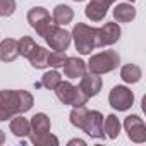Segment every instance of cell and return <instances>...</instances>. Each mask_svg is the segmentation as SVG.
I'll list each match as a JSON object with an SVG mask.
<instances>
[{
    "label": "cell",
    "mask_w": 146,
    "mask_h": 146,
    "mask_svg": "<svg viewBox=\"0 0 146 146\" xmlns=\"http://www.w3.org/2000/svg\"><path fill=\"white\" fill-rule=\"evenodd\" d=\"M33 95L26 90H2L0 91V122L29 112L33 108Z\"/></svg>",
    "instance_id": "1"
},
{
    "label": "cell",
    "mask_w": 146,
    "mask_h": 146,
    "mask_svg": "<svg viewBox=\"0 0 146 146\" xmlns=\"http://www.w3.org/2000/svg\"><path fill=\"white\" fill-rule=\"evenodd\" d=\"M96 35H98V28H91L84 23H78L70 33V36L74 38L76 50L81 55H91V52L98 48Z\"/></svg>",
    "instance_id": "2"
},
{
    "label": "cell",
    "mask_w": 146,
    "mask_h": 146,
    "mask_svg": "<svg viewBox=\"0 0 146 146\" xmlns=\"http://www.w3.org/2000/svg\"><path fill=\"white\" fill-rule=\"evenodd\" d=\"M120 64V55L115 52V50H105V52H100L96 55H91L90 62L86 64V69L93 74H107V72H112L119 67Z\"/></svg>",
    "instance_id": "3"
},
{
    "label": "cell",
    "mask_w": 146,
    "mask_h": 146,
    "mask_svg": "<svg viewBox=\"0 0 146 146\" xmlns=\"http://www.w3.org/2000/svg\"><path fill=\"white\" fill-rule=\"evenodd\" d=\"M57 98L64 103V105H70V107H81L88 103V96L79 90V86H74L69 81H60L57 84V88L53 90Z\"/></svg>",
    "instance_id": "4"
},
{
    "label": "cell",
    "mask_w": 146,
    "mask_h": 146,
    "mask_svg": "<svg viewBox=\"0 0 146 146\" xmlns=\"http://www.w3.org/2000/svg\"><path fill=\"white\" fill-rule=\"evenodd\" d=\"M28 23L36 31V35L41 36V38H45V35L53 26V21L50 17V12L45 7H33V9H29L28 11Z\"/></svg>",
    "instance_id": "5"
},
{
    "label": "cell",
    "mask_w": 146,
    "mask_h": 146,
    "mask_svg": "<svg viewBox=\"0 0 146 146\" xmlns=\"http://www.w3.org/2000/svg\"><path fill=\"white\" fill-rule=\"evenodd\" d=\"M108 103L115 110L125 112L134 103V93L127 86H113L112 91H110V95H108Z\"/></svg>",
    "instance_id": "6"
},
{
    "label": "cell",
    "mask_w": 146,
    "mask_h": 146,
    "mask_svg": "<svg viewBox=\"0 0 146 146\" xmlns=\"http://www.w3.org/2000/svg\"><path fill=\"white\" fill-rule=\"evenodd\" d=\"M81 131H84L90 137L103 139L105 132H103V115H102V112H98V110H88V113H86V117L83 120Z\"/></svg>",
    "instance_id": "7"
},
{
    "label": "cell",
    "mask_w": 146,
    "mask_h": 146,
    "mask_svg": "<svg viewBox=\"0 0 146 146\" xmlns=\"http://www.w3.org/2000/svg\"><path fill=\"white\" fill-rule=\"evenodd\" d=\"M70 40H72L70 33L62 29L60 26H55V24L45 35V41L48 43V46L52 50H58V52H65L69 48V45H70Z\"/></svg>",
    "instance_id": "8"
},
{
    "label": "cell",
    "mask_w": 146,
    "mask_h": 146,
    "mask_svg": "<svg viewBox=\"0 0 146 146\" xmlns=\"http://www.w3.org/2000/svg\"><path fill=\"white\" fill-rule=\"evenodd\" d=\"M124 129L127 132V137L134 143H144L146 141V125L139 115H129L124 120Z\"/></svg>",
    "instance_id": "9"
},
{
    "label": "cell",
    "mask_w": 146,
    "mask_h": 146,
    "mask_svg": "<svg viewBox=\"0 0 146 146\" xmlns=\"http://www.w3.org/2000/svg\"><path fill=\"white\" fill-rule=\"evenodd\" d=\"M120 26L117 23H105L102 28H98V35H96V43L98 48L102 46H110L113 43H117L120 40Z\"/></svg>",
    "instance_id": "10"
},
{
    "label": "cell",
    "mask_w": 146,
    "mask_h": 146,
    "mask_svg": "<svg viewBox=\"0 0 146 146\" xmlns=\"http://www.w3.org/2000/svg\"><path fill=\"white\" fill-rule=\"evenodd\" d=\"M102 78L98 74H93V72H84V74L81 76V83H79V90L88 96H96L100 91H102Z\"/></svg>",
    "instance_id": "11"
},
{
    "label": "cell",
    "mask_w": 146,
    "mask_h": 146,
    "mask_svg": "<svg viewBox=\"0 0 146 146\" xmlns=\"http://www.w3.org/2000/svg\"><path fill=\"white\" fill-rule=\"evenodd\" d=\"M62 69H64V76L65 78L78 79V78H81L86 72V62H83L78 57H67L64 65H62Z\"/></svg>",
    "instance_id": "12"
},
{
    "label": "cell",
    "mask_w": 146,
    "mask_h": 146,
    "mask_svg": "<svg viewBox=\"0 0 146 146\" xmlns=\"http://www.w3.org/2000/svg\"><path fill=\"white\" fill-rule=\"evenodd\" d=\"M19 55L17 50V40L14 38H5L0 41V60L2 62H14Z\"/></svg>",
    "instance_id": "13"
},
{
    "label": "cell",
    "mask_w": 146,
    "mask_h": 146,
    "mask_svg": "<svg viewBox=\"0 0 146 146\" xmlns=\"http://www.w3.org/2000/svg\"><path fill=\"white\" fill-rule=\"evenodd\" d=\"M74 19V11H72L69 5L65 4H58L55 9H53V14H52V21L55 26H65L69 23H72Z\"/></svg>",
    "instance_id": "14"
},
{
    "label": "cell",
    "mask_w": 146,
    "mask_h": 146,
    "mask_svg": "<svg viewBox=\"0 0 146 146\" xmlns=\"http://www.w3.org/2000/svg\"><path fill=\"white\" fill-rule=\"evenodd\" d=\"M120 78H122L124 83L134 84V83H139V81H141L143 70H141V67L136 65V64H125V65H122V69H120Z\"/></svg>",
    "instance_id": "15"
},
{
    "label": "cell",
    "mask_w": 146,
    "mask_h": 146,
    "mask_svg": "<svg viewBox=\"0 0 146 146\" xmlns=\"http://www.w3.org/2000/svg\"><path fill=\"white\" fill-rule=\"evenodd\" d=\"M136 17V9L124 2V4H117L115 9H113V19L115 23H131L132 19Z\"/></svg>",
    "instance_id": "16"
},
{
    "label": "cell",
    "mask_w": 146,
    "mask_h": 146,
    "mask_svg": "<svg viewBox=\"0 0 146 146\" xmlns=\"http://www.w3.org/2000/svg\"><path fill=\"white\" fill-rule=\"evenodd\" d=\"M11 132H12L14 136H17V137H26V136H29V132H31V124H29V120L24 119L23 113H19L17 117H12V120H11Z\"/></svg>",
    "instance_id": "17"
},
{
    "label": "cell",
    "mask_w": 146,
    "mask_h": 146,
    "mask_svg": "<svg viewBox=\"0 0 146 146\" xmlns=\"http://www.w3.org/2000/svg\"><path fill=\"white\" fill-rule=\"evenodd\" d=\"M107 12H108V7H107V5H102V4H98V2H93V0H90V4H88L86 9H84L86 17H88L90 21H93V23L103 21L105 16H107Z\"/></svg>",
    "instance_id": "18"
},
{
    "label": "cell",
    "mask_w": 146,
    "mask_h": 146,
    "mask_svg": "<svg viewBox=\"0 0 146 146\" xmlns=\"http://www.w3.org/2000/svg\"><path fill=\"white\" fill-rule=\"evenodd\" d=\"M28 60L31 62V65L35 69H46L48 67V50L40 46V45H36V48L28 57Z\"/></svg>",
    "instance_id": "19"
},
{
    "label": "cell",
    "mask_w": 146,
    "mask_h": 146,
    "mask_svg": "<svg viewBox=\"0 0 146 146\" xmlns=\"http://www.w3.org/2000/svg\"><path fill=\"white\" fill-rule=\"evenodd\" d=\"M31 124V132L35 134H40V132H48L50 127H52V122H50V117L46 113H35L29 120Z\"/></svg>",
    "instance_id": "20"
},
{
    "label": "cell",
    "mask_w": 146,
    "mask_h": 146,
    "mask_svg": "<svg viewBox=\"0 0 146 146\" xmlns=\"http://www.w3.org/2000/svg\"><path fill=\"white\" fill-rule=\"evenodd\" d=\"M120 127H122V124H120V120L117 119V115L110 113V115L103 117V132H105L107 137L115 139V137L119 136V132H120Z\"/></svg>",
    "instance_id": "21"
},
{
    "label": "cell",
    "mask_w": 146,
    "mask_h": 146,
    "mask_svg": "<svg viewBox=\"0 0 146 146\" xmlns=\"http://www.w3.org/2000/svg\"><path fill=\"white\" fill-rule=\"evenodd\" d=\"M29 139L35 146H58V137L50 134V131L48 132H40V134L29 132Z\"/></svg>",
    "instance_id": "22"
},
{
    "label": "cell",
    "mask_w": 146,
    "mask_h": 146,
    "mask_svg": "<svg viewBox=\"0 0 146 146\" xmlns=\"http://www.w3.org/2000/svg\"><path fill=\"white\" fill-rule=\"evenodd\" d=\"M60 81H62V76L58 74V72H57V70H50V72H45V74L41 76V81H40V83H36L35 86H36V88L43 86V88H46V90H52V91H53Z\"/></svg>",
    "instance_id": "23"
},
{
    "label": "cell",
    "mask_w": 146,
    "mask_h": 146,
    "mask_svg": "<svg viewBox=\"0 0 146 146\" xmlns=\"http://www.w3.org/2000/svg\"><path fill=\"white\" fill-rule=\"evenodd\" d=\"M36 48V41L31 38V36H23L21 40H17V50H19V55L23 57H29L33 53V50Z\"/></svg>",
    "instance_id": "24"
},
{
    "label": "cell",
    "mask_w": 146,
    "mask_h": 146,
    "mask_svg": "<svg viewBox=\"0 0 146 146\" xmlns=\"http://www.w3.org/2000/svg\"><path fill=\"white\" fill-rule=\"evenodd\" d=\"M67 55L65 52H58V50H53V52H48V65L53 67V69H58L64 65Z\"/></svg>",
    "instance_id": "25"
},
{
    "label": "cell",
    "mask_w": 146,
    "mask_h": 146,
    "mask_svg": "<svg viewBox=\"0 0 146 146\" xmlns=\"http://www.w3.org/2000/svg\"><path fill=\"white\" fill-rule=\"evenodd\" d=\"M16 12V0H0V16L9 17Z\"/></svg>",
    "instance_id": "26"
},
{
    "label": "cell",
    "mask_w": 146,
    "mask_h": 146,
    "mask_svg": "<svg viewBox=\"0 0 146 146\" xmlns=\"http://www.w3.org/2000/svg\"><path fill=\"white\" fill-rule=\"evenodd\" d=\"M74 144H81V146H84L86 141H83V139H70V141H69V146H74Z\"/></svg>",
    "instance_id": "27"
},
{
    "label": "cell",
    "mask_w": 146,
    "mask_h": 146,
    "mask_svg": "<svg viewBox=\"0 0 146 146\" xmlns=\"http://www.w3.org/2000/svg\"><path fill=\"white\" fill-rule=\"evenodd\" d=\"M93 2H98V4H102V5H107V7H110L115 0H93Z\"/></svg>",
    "instance_id": "28"
},
{
    "label": "cell",
    "mask_w": 146,
    "mask_h": 146,
    "mask_svg": "<svg viewBox=\"0 0 146 146\" xmlns=\"http://www.w3.org/2000/svg\"><path fill=\"white\" fill-rule=\"evenodd\" d=\"M5 143V134H4V131L2 129H0V146H2Z\"/></svg>",
    "instance_id": "29"
},
{
    "label": "cell",
    "mask_w": 146,
    "mask_h": 146,
    "mask_svg": "<svg viewBox=\"0 0 146 146\" xmlns=\"http://www.w3.org/2000/svg\"><path fill=\"white\" fill-rule=\"evenodd\" d=\"M74 2H84V0H74Z\"/></svg>",
    "instance_id": "30"
},
{
    "label": "cell",
    "mask_w": 146,
    "mask_h": 146,
    "mask_svg": "<svg viewBox=\"0 0 146 146\" xmlns=\"http://www.w3.org/2000/svg\"><path fill=\"white\" fill-rule=\"evenodd\" d=\"M127 2H136V0H127Z\"/></svg>",
    "instance_id": "31"
}]
</instances>
